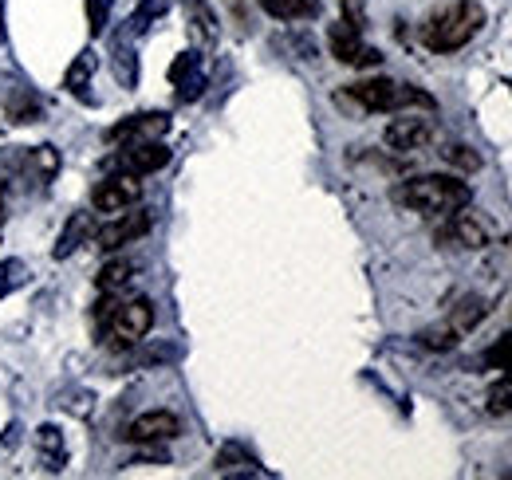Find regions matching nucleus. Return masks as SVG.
I'll return each instance as SVG.
<instances>
[{"mask_svg": "<svg viewBox=\"0 0 512 480\" xmlns=\"http://www.w3.org/2000/svg\"><path fill=\"white\" fill-rule=\"evenodd\" d=\"M327 48H331V56L339 63H347V67H379L383 56L363 40V32H359V24L355 20H335L331 28H327Z\"/></svg>", "mask_w": 512, "mask_h": 480, "instance_id": "nucleus-7", "label": "nucleus"}, {"mask_svg": "<svg viewBox=\"0 0 512 480\" xmlns=\"http://www.w3.org/2000/svg\"><path fill=\"white\" fill-rule=\"evenodd\" d=\"M347 95L363 107V111H383V115H394V111H410V107H422V111H434V99L410 83H394V79H363V83H351Z\"/></svg>", "mask_w": 512, "mask_h": 480, "instance_id": "nucleus-4", "label": "nucleus"}, {"mask_svg": "<svg viewBox=\"0 0 512 480\" xmlns=\"http://www.w3.org/2000/svg\"><path fill=\"white\" fill-rule=\"evenodd\" d=\"M24 272H28V268H24L20 260H0V300H4L12 288L24 284Z\"/></svg>", "mask_w": 512, "mask_h": 480, "instance_id": "nucleus-28", "label": "nucleus"}, {"mask_svg": "<svg viewBox=\"0 0 512 480\" xmlns=\"http://www.w3.org/2000/svg\"><path fill=\"white\" fill-rule=\"evenodd\" d=\"M99 323H103L107 343L134 347L154 327V303L146 300V296H134V300H115L111 296V303H99Z\"/></svg>", "mask_w": 512, "mask_h": 480, "instance_id": "nucleus-3", "label": "nucleus"}, {"mask_svg": "<svg viewBox=\"0 0 512 480\" xmlns=\"http://www.w3.org/2000/svg\"><path fill=\"white\" fill-rule=\"evenodd\" d=\"M213 469H217L221 477H233V473H241V477H264V469H256V457L249 449H241V445H225V449L217 453Z\"/></svg>", "mask_w": 512, "mask_h": 480, "instance_id": "nucleus-16", "label": "nucleus"}, {"mask_svg": "<svg viewBox=\"0 0 512 480\" xmlns=\"http://www.w3.org/2000/svg\"><path fill=\"white\" fill-rule=\"evenodd\" d=\"M142 201V178H134V174H111V178H103L95 189H91V209L95 213H123L130 205H138Z\"/></svg>", "mask_w": 512, "mask_h": 480, "instance_id": "nucleus-8", "label": "nucleus"}, {"mask_svg": "<svg viewBox=\"0 0 512 480\" xmlns=\"http://www.w3.org/2000/svg\"><path fill=\"white\" fill-rule=\"evenodd\" d=\"M493 268L501 272V276H512V237H505L497 244V256H493Z\"/></svg>", "mask_w": 512, "mask_h": 480, "instance_id": "nucleus-31", "label": "nucleus"}, {"mask_svg": "<svg viewBox=\"0 0 512 480\" xmlns=\"http://www.w3.org/2000/svg\"><path fill=\"white\" fill-rule=\"evenodd\" d=\"M150 225H154V217L146 213V209H123V213H115V221H107L99 233H95V244L103 248V252H119L123 244L130 240H142L150 233Z\"/></svg>", "mask_w": 512, "mask_h": 480, "instance_id": "nucleus-9", "label": "nucleus"}, {"mask_svg": "<svg viewBox=\"0 0 512 480\" xmlns=\"http://www.w3.org/2000/svg\"><path fill=\"white\" fill-rule=\"evenodd\" d=\"M485 315H489V300H485V296H465V300H457L449 307V315L442 323L426 327V331L418 335V343L430 347V351H453L473 327H481Z\"/></svg>", "mask_w": 512, "mask_h": 480, "instance_id": "nucleus-5", "label": "nucleus"}, {"mask_svg": "<svg viewBox=\"0 0 512 480\" xmlns=\"http://www.w3.org/2000/svg\"><path fill=\"white\" fill-rule=\"evenodd\" d=\"M0 44H4V0H0Z\"/></svg>", "mask_w": 512, "mask_h": 480, "instance_id": "nucleus-33", "label": "nucleus"}, {"mask_svg": "<svg viewBox=\"0 0 512 480\" xmlns=\"http://www.w3.org/2000/svg\"><path fill=\"white\" fill-rule=\"evenodd\" d=\"M481 28H485V8L477 0H453L422 24V44L430 52H442V56L461 52L469 40H477Z\"/></svg>", "mask_w": 512, "mask_h": 480, "instance_id": "nucleus-2", "label": "nucleus"}, {"mask_svg": "<svg viewBox=\"0 0 512 480\" xmlns=\"http://www.w3.org/2000/svg\"><path fill=\"white\" fill-rule=\"evenodd\" d=\"M493 233H497V225H493L481 209L461 205V209H453V213H449L446 225L438 229V240L449 244V248L477 252V248H489V244H493Z\"/></svg>", "mask_w": 512, "mask_h": 480, "instance_id": "nucleus-6", "label": "nucleus"}, {"mask_svg": "<svg viewBox=\"0 0 512 480\" xmlns=\"http://www.w3.org/2000/svg\"><path fill=\"white\" fill-rule=\"evenodd\" d=\"M434 134H438L434 119H426V115H398V119L386 126L383 138L390 150H398V154H414V150L430 146Z\"/></svg>", "mask_w": 512, "mask_h": 480, "instance_id": "nucleus-11", "label": "nucleus"}, {"mask_svg": "<svg viewBox=\"0 0 512 480\" xmlns=\"http://www.w3.org/2000/svg\"><path fill=\"white\" fill-rule=\"evenodd\" d=\"M115 75H119L123 87H134V83H138V56H134L130 44H119V48H115Z\"/></svg>", "mask_w": 512, "mask_h": 480, "instance_id": "nucleus-26", "label": "nucleus"}, {"mask_svg": "<svg viewBox=\"0 0 512 480\" xmlns=\"http://www.w3.org/2000/svg\"><path fill=\"white\" fill-rule=\"evenodd\" d=\"M182 433V421L170 410H150V414H138V418L127 425V441H138V445H154V441H170Z\"/></svg>", "mask_w": 512, "mask_h": 480, "instance_id": "nucleus-13", "label": "nucleus"}, {"mask_svg": "<svg viewBox=\"0 0 512 480\" xmlns=\"http://www.w3.org/2000/svg\"><path fill=\"white\" fill-rule=\"evenodd\" d=\"M95 237V229H91V217L87 213H71L64 225V233H60V240H56V260H67L79 244H87V240Z\"/></svg>", "mask_w": 512, "mask_h": 480, "instance_id": "nucleus-17", "label": "nucleus"}, {"mask_svg": "<svg viewBox=\"0 0 512 480\" xmlns=\"http://www.w3.org/2000/svg\"><path fill=\"white\" fill-rule=\"evenodd\" d=\"M170 83L178 87V99H182V103L197 99V95H201V87H205L201 56H197V52H182L178 60L170 63Z\"/></svg>", "mask_w": 512, "mask_h": 480, "instance_id": "nucleus-14", "label": "nucleus"}, {"mask_svg": "<svg viewBox=\"0 0 512 480\" xmlns=\"http://www.w3.org/2000/svg\"><path fill=\"white\" fill-rule=\"evenodd\" d=\"M485 366H493V370H512V331L501 343H493V347L485 351Z\"/></svg>", "mask_w": 512, "mask_h": 480, "instance_id": "nucleus-29", "label": "nucleus"}, {"mask_svg": "<svg viewBox=\"0 0 512 480\" xmlns=\"http://www.w3.org/2000/svg\"><path fill=\"white\" fill-rule=\"evenodd\" d=\"M130 280H134V264L130 260H107L99 268V276H95V288L103 296H119L123 288H130Z\"/></svg>", "mask_w": 512, "mask_h": 480, "instance_id": "nucleus-18", "label": "nucleus"}, {"mask_svg": "<svg viewBox=\"0 0 512 480\" xmlns=\"http://www.w3.org/2000/svg\"><path fill=\"white\" fill-rule=\"evenodd\" d=\"M469 181L453 174H418V178L394 185V201L422 213V217H449L453 209L469 205Z\"/></svg>", "mask_w": 512, "mask_h": 480, "instance_id": "nucleus-1", "label": "nucleus"}, {"mask_svg": "<svg viewBox=\"0 0 512 480\" xmlns=\"http://www.w3.org/2000/svg\"><path fill=\"white\" fill-rule=\"evenodd\" d=\"M276 20H312L320 12V0H256Z\"/></svg>", "mask_w": 512, "mask_h": 480, "instance_id": "nucleus-19", "label": "nucleus"}, {"mask_svg": "<svg viewBox=\"0 0 512 480\" xmlns=\"http://www.w3.org/2000/svg\"><path fill=\"white\" fill-rule=\"evenodd\" d=\"M166 130H170V115L146 111V115H130V119L115 122L103 138H107L111 146H138V142H158V138H166Z\"/></svg>", "mask_w": 512, "mask_h": 480, "instance_id": "nucleus-10", "label": "nucleus"}, {"mask_svg": "<svg viewBox=\"0 0 512 480\" xmlns=\"http://www.w3.org/2000/svg\"><path fill=\"white\" fill-rule=\"evenodd\" d=\"M170 146L158 138V142H138V146H123L119 154V170L123 174H134V178H146V174H158L170 166Z\"/></svg>", "mask_w": 512, "mask_h": 480, "instance_id": "nucleus-12", "label": "nucleus"}, {"mask_svg": "<svg viewBox=\"0 0 512 480\" xmlns=\"http://www.w3.org/2000/svg\"><path fill=\"white\" fill-rule=\"evenodd\" d=\"M4 111H8V119L12 122H36L40 115H44L40 95H36V91H28V87H16V95L4 103Z\"/></svg>", "mask_w": 512, "mask_h": 480, "instance_id": "nucleus-21", "label": "nucleus"}, {"mask_svg": "<svg viewBox=\"0 0 512 480\" xmlns=\"http://www.w3.org/2000/svg\"><path fill=\"white\" fill-rule=\"evenodd\" d=\"M442 154H446L449 166H457L461 174H477V170H481V154H477L473 146H465V142H453Z\"/></svg>", "mask_w": 512, "mask_h": 480, "instance_id": "nucleus-24", "label": "nucleus"}, {"mask_svg": "<svg viewBox=\"0 0 512 480\" xmlns=\"http://www.w3.org/2000/svg\"><path fill=\"white\" fill-rule=\"evenodd\" d=\"M28 162H32V170L40 174V181H52L60 174V150H56V146H36V150L28 154Z\"/></svg>", "mask_w": 512, "mask_h": 480, "instance_id": "nucleus-23", "label": "nucleus"}, {"mask_svg": "<svg viewBox=\"0 0 512 480\" xmlns=\"http://www.w3.org/2000/svg\"><path fill=\"white\" fill-rule=\"evenodd\" d=\"M95 67H99V60H95V52H91V48H87V52H79V60L64 71V87L71 91V95H87V83H91Z\"/></svg>", "mask_w": 512, "mask_h": 480, "instance_id": "nucleus-22", "label": "nucleus"}, {"mask_svg": "<svg viewBox=\"0 0 512 480\" xmlns=\"http://www.w3.org/2000/svg\"><path fill=\"white\" fill-rule=\"evenodd\" d=\"M8 221V181H4V174H0V225Z\"/></svg>", "mask_w": 512, "mask_h": 480, "instance_id": "nucleus-32", "label": "nucleus"}, {"mask_svg": "<svg viewBox=\"0 0 512 480\" xmlns=\"http://www.w3.org/2000/svg\"><path fill=\"white\" fill-rule=\"evenodd\" d=\"M489 414L497 418H512V370L489 390Z\"/></svg>", "mask_w": 512, "mask_h": 480, "instance_id": "nucleus-25", "label": "nucleus"}, {"mask_svg": "<svg viewBox=\"0 0 512 480\" xmlns=\"http://www.w3.org/2000/svg\"><path fill=\"white\" fill-rule=\"evenodd\" d=\"M186 24H190V36L197 48H213L221 28H217V12L205 4V0H186Z\"/></svg>", "mask_w": 512, "mask_h": 480, "instance_id": "nucleus-15", "label": "nucleus"}, {"mask_svg": "<svg viewBox=\"0 0 512 480\" xmlns=\"http://www.w3.org/2000/svg\"><path fill=\"white\" fill-rule=\"evenodd\" d=\"M107 20H111V0H87V28H91V36H103Z\"/></svg>", "mask_w": 512, "mask_h": 480, "instance_id": "nucleus-27", "label": "nucleus"}, {"mask_svg": "<svg viewBox=\"0 0 512 480\" xmlns=\"http://www.w3.org/2000/svg\"><path fill=\"white\" fill-rule=\"evenodd\" d=\"M166 12V0H138V12H134V28L142 32V28H150L158 16Z\"/></svg>", "mask_w": 512, "mask_h": 480, "instance_id": "nucleus-30", "label": "nucleus"}, {"mask_svg": "<svg viewBox=\"0 0 512 480\" xmlns=\"http://www.w3.org/2000/svg\"><path fill=\"white\" fill-rule=\"evenodd\" d=\"M40 457H44V469H52V473H60L67 465V445H64V433L56 429V425H44L40 429Z\"/></svg>", "mask_w": 512, "mask_h": 480, "instance_id": "nucleus-20", "label": "nucleus"}]
</instances>
